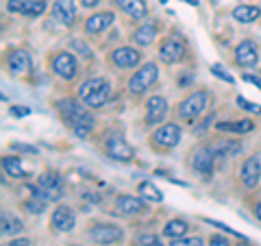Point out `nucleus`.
I'll return each instance as SVG.
<instances>
[{"mask_svg":"<svg viewBox=\"0 0 261 246\" xmlns=\"http://www.w3.org/2000/svg\"><path fill=\"white\" fill-rule=\"evenodd\" d=\"M57 111L68 125V129H72V133L81 139H85L96 127V118L79 103V98H61V101H57Z\"/></svg>","mask_w":261,"mask_h":246,"instance_id":"f257e3e1","label":"nucleus"},{"mask_svg":"<svg viewBox=\"0 0 261 246\" xmlns=\"http://www.w3.org/2000/svg\"><path fill=\"white\" fill-rule=\"evenodd\" d=\"M79 98L92 109L102 107V105H107L109 98H111V83L105 79H98V77L87 79L79 89Z\"/></svg>","mask_w":261,"mask_h":246,"instance_id":"f03ea898","label":"nucleus"},{"mask_svg":"<svg viewBox=\"0 0 261 246\" xmlns=\"http://www.w3.org/2000/svg\"><path fill=\"white\" fill-rule=\"evenodd\" d=\"M37 185H29V192L31 194H37L42 196V199H46L48 203L53 201H59L61 194H63V181H61V175H57V172L48 170V172H42L37 179Z\"/></svg>","mask_w":261,"mask_h":246,"instance_id":"7ed1b4c3","label":"nucleus"},{"mask_svg":"<svg viewBox=\"0 0 261 246\" xmlns=\"http://www.w3.org/2000/svg\"><path fill=\"white\" fill-rule=\"evenodd\" d=\"M157 77H159L157 63H152V61L144 63L142 68L128 79V92L135 94V96H137V94H144L146 89H148V87L154 83V81H157Z\"/></svg>","mask_w":261,"mask_h":246,"instance_id":"20e7f679","label":"nucleus"},{"mask_svg":"<svg viewBox=\"0 0 261 246\" xmlns=\"http://www.w3.org/2000/svg\"><path fill=\"white\" fill-rule=\"evenodd\" d=\"M207 103H209V94L205 92V89H200V92H194L187 98H183L176 111H178V116L181 118L192 120V118L200 116V113L207 109Z\"/></svg>","mask_w":261,"mask_h":246,"instance_id":"39448f33","label":"nucleus"},{"mask_svg":"<svg viewBox=\"0 0 261 246\" xmlns=\"http://www.w3.org/2000/svg\"><path fill=\"white\" fill-rule=\"evenodd\" d=\"M105 151H107V155L111 159L122 161V163L133 161V155H135L133 149H130V144L120 133H109L107 135V139H105Z\"/></svg>","mask_w":261,"mask_h":246,"instance_id":"423d86ee","label":"nucleus"},{"mask_svg":"<svg viewBox=\"0 0 261 246\" xmlns=\"http://www.w3.org/2000/svg\"><path fill=\"white\" fill-rule=\"evenodd\" d=\"M181 142V127L174 125V122H168V125H159L152 133V144L161 151H170Z\"/></svg>","mask_w":261,"mask_h":246,"instance_id":"0eeeda50","label":"nucleus"},{"mask_svg":"<svg viewBox=\"0 0 261 246\" xmlns=\"http://www.w3.org/2000/svg\"><path fill=\"white\" fill-rule=\"evenodd\" d=\"M87 237L92 240L94 244H100V246H109V244H116L120 242L124 233H122L120 227H113V225H94L89 227Z\"/></svg>","mask_w":261,"mask_h":246,"instance_id":"6e6552de","label":"nucleus"},{"mask_svg":"<svg viewBox=\"0 0 261 246\" xmlns=\"http://www.w3.org/2000/svg\"><path fill=\"white\" fill-rule=\"evenodd\" d=\"M50 68L53 72L59 79L63 81H70V79H74L76 77V59H74V55H70V53H57L53 59H50Z\"/></svg>","mask_w":261,"mask_h":246,"instance_id":"1a4fd4ad","label":"nucleus"},{"mask_svg":"<svg viewBox=\"0 0 261 246\" xmlns=\"http://www.w3.org/2000/svg\"><path fill=\"white\" fill-rule=\"evenodd\" d=\"M214 163H216V153L211 146H200L192 153V168L198 172V175H214Z\"/></svg>","mask_w":261,"mask_h":246,"instance_id":"9d476101","label":"nucleus"},{"mask_svg":"<svg viewBox=\"0 0 261 246\" xmlns=\"http://www.w3.org/2000/svg\"><path fill=\"white\" fill-rule=\"evenodd\" d=\"M185 57V44L181 42V39L176 37H168L163 39L161 46H159V59L163 63L172 65V63H178Z\"/></svg>","mask_w":261,"mask_h":246,"instance_id":"9b49d317","label":"nucleus"},{"mask_svg":"<svg viewBox=\"0 0 261 246\" xmlns=\"http://www.w3.org/2000/svg\"><path fill=\"white\" fill-rule=\"evenodd\" d=\"M240 179H242L244 187H248V190H252V187L259 183V179H261V155H252V157H248L242 163Z\"/></svg>","mask_w":261,"mask_h":246,"instance_id":"f8f14e48","label":"nucleus"},{"mask_svg":"<svg viewBox=\"0 0 261 246\" xmlns=\"http://www.w3.org/2000/svg\"><path fill=\"white\" fill-rule=\"evenodd\" d=\"M168 113V101L163 96H150L148 103H146V125L157 127L163 122Z\"/></svg>","mask_w":261,"mask_h":246,"instance_id":"ddd939ff","label":"nucleus"},{"mask_svg":"<svg viewBox=\"0 0 261 246\" xmlns=\"http://www.w3.org/2000/svg\"><path fill=\"white\" fill-rule=\"evenodd\" d=\"M111 61L116 68H135V65H140L142 61V53L137 51V48H130V46H122V48H116V51L111 53Z\"/></svg>","mask_w":261,"mask_h":246,"instance_id":"4468645a","label":"nucleus"},{"mask_svg":"<svg viewBox=\"0 0 261 246\" xmlns=\"http://www.w3.org/2000/svg\"><path fill=\"white\" fill-rule=\"evenodd\" d=\"M235 61L242 68H255L259 61V53H257V44L250 42V39H244L235 46Z\"/></svg>","mask_w":261,"mask_h":246,"instance_id":"2eb2a0df","label":"nucleus"},{"mask_svg":"<svg viewBox=\"0 0 261 246\" xmlns=\"http://www.w3.org/2000/svg\"><path fill=\"white\" fill-rule=\"evenodd\" d=\"M74 223H76L74 211H72L70 207H65V205H59V207L53 211V216H50V227L55 229V231H59V233L72 231V229H74Z\"/></svg>","mask_w":261,"mask_h":246,"instance_id":"dca6fc26","label":"nucleus"},{"mask_svg":"<svg viewBox=\"0 0 261 246\" xmlns=\"http://www.w3.org/2000/svg\"><path fill=\"white\" fill-rule=\"evenodd\" d=\"M116 211L120 216H140L146 211V203L137 196L130 194H120L116 199Z\"/></svg>","mask_w":261,"mask_h":246,"instance_id":"f3484780","label":"nucleus"},{"mask_svg":"<svg viewBox=\"0 0 261 246\" xmlns=\"http://www.w3.org/2000/svg\"><path fill=\"white\" fill-rule=\"evenodd\" d=\"M53 15L63 27H72L76 22V0H55Z\"/></svg>","mask_w":261,"mask_h":246,"instance_id":"a211bd4d","label":"nucleus"},{"mask_svg":"<svg viewBox=\"0 0 261 246\" xmlns=\"http://www.w3.org/2000/svg\"><path fill=\"white\" fill-rule=\"evenodd\" d=\"M113 20H116V15L111 11H100V13H94L89 15L85 20V33L87 35H98V33H102L105 29H109Z\"/></svg>","mask_w":261,"mask_h":246,"instance_id":"6ab92c4d","label":"nucleus"},{"mask_svg":"<svg viewBox=\"0 0 261 246\" xmlns=\"http://www.w3.org/2000/svg\"><path fill=\"white\" fill-rule=\"evenodd\" d=\"M118 9H122L130 20H144L148 18V7L144 0H113Z\"/></svg>","mask_w":261,"mask_h":246,"instance_id":"aec40b11","label":"nucleus"},{"mask_svg":"<svg viewBox=\"0 0 261 246\" xmlns=\"http://www.w3.org/2000/svg\"><path fill=\"white\" fill-rule=\"evenodd\" d=\"M216 129L218 131H224V133H238V135H244V133H250L255 129V122L250 118H244V120H226V122H216Z\"/></svg>","mask_w":261,"mask_h":246,"instance_id":"412c9836","label":"nucleus"},{"mask_svg":"<svg viewBox=\"0 0 261 246\" xmlns=\"http://www.w3.org/2000/svg\"><path fill=\"white\" fill-rule=\"evenodd\" d=\"M154 37H157V27H154V22H146L142 24L140 29L133 31V42L137 46H150L154 42Z\"/></svg>","mask_w":261,"mask_h":246,"instance_id":"4be33fe9","label":"nucleus"},{"mask_svg":"<svg viewBox=\"0 0 261 246\" xmlns=\"http://www.w3.org/2000/svg\"><path fill=\"white\" fill-rule=\"evenodd\" d=\"M259 15H261V9L257 5H238L233 9V18H235V22H240V24L257 22Z\"/></svg>","mask_w":261,"mask_h":246,"instance_id":"5701e85b","label":"nucleus"},{"mask_svg":"<svg viewBox=\"0 0 261 246\" xmlns=\"http://www.w3.org/2000/svg\"><path fill=\"white\" fill-rule=\"evenodd\" d=\"M211 149H214L216 157H235L242 151V144H240V139H220Z\"/></svg>","mask_w":261,"mask_h":246,"instance_id":"b1692460","label":"nucleus"},{"mask_svg":"<svg viewBox=\"0 0 261 246\" xmlns=\"http://www.w3.org/2000/svg\"><path fill=\"white\" fill-rule=\"evenodd\" d=\"M9 68L13 75H22L31 68V55L27 51H13L9 55Z\"/></svg>","mask_w":261,"mask_h":246,"instance_id":"393cba45","label":"nucleus"},{"mask_svg":"<svg viewBox=\"0 0 261 246\" xmlns=\"http://www.w3.org/2000/svg\"><path fill=\"white\" fill-rule=\"evenodd\" d=\"M3 170H5L9 177H13V179H24V177H29L27 170H24V166H22V159L15 157V155H7V157H3Z\"/></svg>","mask_w":261,"mask_h":246,"instance_id":"a878e982","label":"nucleus"},{"mask_svg":"<svg viewBox=\"0 0 261 246\" xmlns=\"http://www.w3.org/2000/svg\"><path fill=\"white\" fill-rule=\"evenodd\" d=\"M187 231H190V225L181 218H174V220H168L166 227H163V235L166 237H183Z\"/></svg>","mask_w":261,"mask_h":246,"instance_id":"bb28decb","label":"nucleus"},{"mask_svg":"<svg viewBox=\"0 0 261 246\" xmlns=\"http://www.w3.org/2000/svg\"><path fill=\"white\" fill-rule=\"evenodd\" d=\"M137 192H140L142 199L148 201V203H161V201H163V194H161L150 181H142L140 185H137Z\"/></svg>","mask_w":261,"mask_h":246,"instance_id":"cd10ccee","label":"nucleus"},{"mask_svg":"<svg viewBox=\"0 0 261 246\" xmlns=\"http://www.w3.org/2000/svg\"><path fill=\"white\" fill-rule=\"evenodd\" d=\"M46 0H27V7H24L22 15H27V18H39L44 11H46Z\"/></svg>","mask_w":261,"mask_h":246,"instance_id":"c85d7f7f","label":"nucleus"},{"mask_svg":"<svg viewBox=\"0 0 261 246\" xmlns=\"http://www.w3.org/2000/svg\"><path fill=\"white\" fill-rule=\"evenodd\" d=\"M22 231V223L18 218H13L9 214H3V233L5 235H15Z\"/></svg>","mask_w":261,"mask_h":246,"instance_id":"c756f323","label":"nucleus"},{"mask_svg":"<svg viewBox=\"0 0 261 246\" xmlns=\"http://www.w3.org/2000/svg\"><path fill=\"white\" fill-rule=\"evenodd\" d=\"M46 205H48L46 199H42V196H37V194H31V199L24 203V207H27L31 214H42V211L46 209Z\"/></svg>","mask_w":261,"mask_h":246,"instance_id":"7c9ffc66","label":"nucleus"},{"mask_svg":"<svg viewBox=\"0 0 261 246\" xmlns=\"http://www.w3.org/2000/svg\"><path fill=\"white\" fill-rule=\"evenodd\" d=\"M211 75L218 77L220 81H224V83H235V77H233V75H228V72H226L220 63H214V65H211Z\"/></svg>","mask_w":261,"mask_h":246,"instance_id":"2f4dec72","label":"nucleus"},{"mask_svg":"<svg viewBox=\"0 0 261 246\" xmlns=\"http://www.w3.org/2000/svg\"><path fill=\"white\" fill-rule=\"evenodd\" d=\"M205 223H207V225H211V227H216L218 231H224V233H231V235H235V237H240V240H246V237H244L242 233L233 231V229H231V227H226L224 223H218V220H211V218H205Z\"/></svg>","mask_w":261,"mask_h":246,"instance_id":"473e14b6","label":"nucleus"},{"mask_svg":"<svg viewBox=\"0 0 261 246\" xmlns=\"http://www.w3.org/2000/svg\"><path fill=\"white\" fill-rule=\"evenodd\" d=\"M170 246H202V237H174Z\"/></svg>","mask_w":261,"mask_h":246,"instance_id":"72a5a7b5","label":"nucleus"},{"mask_svg":"<svg viewBox=\"0 0 261 246\" xmlns=\"http://www.w3.org/2000/svg\"><path fill=\"white\" fill-rule=\"evenodd\" d=\"M137 242H140V246H163L159 237L152 235V233H142L137 237Z\"/></svg>","mask_w":261,"mask_h":246,"instance_id":"f704fd0d","label":"nucleus"},{"mask_svg":"<svg viewBox=\"0 0 261 246\" xmlns=\"http://www.w3.org/2000/svg\"><path fill=\"white\" fill-rule=\"evenodd\" d=\"M238 105L244 109V111H250V113H261V105H257V103H250V101H246L244 96H238Z\"/></svg>","mask_w":261,"mask_h":246,"instance_id":"c9c22d12","label":"nucleus"},{"mask_svg":"<svg viewBox=\"0 0 261 246\" xmlns=\"http://www.w3.org/2000/svg\"><path fill=\"white\" fill-rule=\"evenodd\" d=\"M11 151L13 153H29V155H37V146H31V144H20V142H15L11 144Z\"/></svg>","mask_w":261,"mask_h":246,"instance_id":"e433bc0d","label":"nucleus"},{"mask_svg":"<svg viewBox=\"0 0 261 246\" xmlns=\"http://www.w3.org/2000/svg\"><path fill=\"white\" fill-rule=\"evenodd\" d=\"M27 7V0H7V11L9 13H22Z\"/></svg>","mask_w":261,"mask_h":246,"instance_id":"4c0bfd02","label":"nucleus"},{"mask_svg":"<svg viewBox=\"0 0 261 246\" xmlns=\"http://www.w3.org/2000/svg\"><path fill=\"white\" fill-rule=\"evenodd\" d=\"M9 113L13 118H24V116H29V113H31V109L29 107H15V105H13V107H9Z\"/></svg>","mask_w":261,"mask_h":246,"instance_id":"58836bf2","label":"nucleus"},{"mask_svg":"<svg viewBox=\"0 0 261 246\" xmlns=\"http://www.w3.org/2000/svg\"><path fill=\"white\" fill-rule=\"evenodd\" d=\"M209 246H231V244H228V240L224 235H211L209 237Z\"/></svg>","mask_w":261,"mask_h":246,"instance_id":"ea45409f","label":"nucleus"},{"mask_svg":"<svg viewBox=\"0 0 261 246\" xmlns=\"http://www.w3.org/2000/svg\"><path fill=\"white\" fill-rule=\"evenodd\" d=\"M242 79L246 81V83H252V85H255L257 89H261V79H259V77H255V75H248V72H246V75H244Z\"/></svg>","mask_w":261,"mask_h":246,"instance_id":"a19ab883","label":"nucleus"},{"mask_svg":"<svg viewBox=\"0 0 261 246\" xmlns=\"http://www.w3.org/2000/svg\"><path fill=\"white\" fill-rule=\"evenodd\" d=\"M100 0H81V5L85 7V9H92V7H96Z\"/></svg>","mask_w":261,"mask_h":246,"instance_id":"79ce46f5","label":"nucleus"},{"mask_svg":"<svg viewBox=\"0 0 261 246\" xmlns=\"http://www.w3.org/2000/svg\"><path fill=\"white\" fill-rule=\"evenodd\" d=\"M9 246H31V242H29V240H24V237H20V240H13Z\"/></svg>","mask_w":261,"mask_h":246,"instance_id":"37998d69","label":"nucleus"},{"mask_svg":"<svg viewBox=\"0 0 261 246\" xmlns=\"http://www.w3.org/2000/svg\"><path fill=\"white\" fill-rule=\"evenodd\" d=\"M255 218H257V220H261V203H257V205H255Z\"/></svg>","mask_w":261,"mask_h":246,"instance_id":"c03bdc74","label":"nucleus"},{"mask_svg":"<svg viewBox=\"0 0 261 246\" xmlns=\"http://www.w3.org/2000/svg\"><path fill=\"white\" fill-rule=\"evenodd\" d=\"M183 3H187V5H194V7H196V5H198V0H183Z\"/></svg>","mask_w":261,"mask_h":246,"instance_id":"a18cd8bd","label":"nucleus"},{"mask_svg":"<svg viewBox=\"0 0 261 246\" xmlns=\"http://www.w3.org/2000/svg\"><path fill=\"white\" fill-rule=\"evenodd\" d=\"M159 3H163V5H166V3H168V0H159Z\"/></svg>","mask_w":261,"mask_h":246,"instance_id":"49530a36","label":"nucleus"}]
</instances>
